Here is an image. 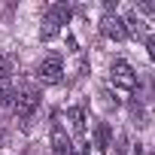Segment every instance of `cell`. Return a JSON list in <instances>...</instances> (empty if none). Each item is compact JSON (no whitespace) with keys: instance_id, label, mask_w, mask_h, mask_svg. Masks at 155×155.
<instances>
[{"instance_id":"30bf717a","label":"cell","mask_w":155,"mask_h":155,"mask_svg":"<svg viewBox=\"0 0 155 155\" xmlns=\"http://www.w3.org/2000/svg\"><path fill=\"white\" fill-rule=\"evenodd\" d=\"M12 91H15V82H12L9 70H0V97H6V94H12Z\"/></svg>"},{"instance_id":"2e32d148","label":"cell","mask_w":155,"mask_h":155,"mask_svg":"<svg viewBox=\"0 0 155 155\" xmlns=\"http://www.w3.org/2000/svg\"><path fill=\"white\" fill-rule=\"evenodd\" d=\"M6 143H9V134H6V131H0V146H6Z\"/></svg>"},{"instance_id":"7c38bea8","label":"cell","mask_w":155,"mask_h":155,"mask_svg":"<svg viewBox=\"0 0 155 155\" xmlns=\"http://www.w3.org/2000/svg\"><path fill=\"white\" fill-rule=\"evenodd\" d=\"M9 113H15V91L0 97V116H9Z\"/></svg>"},{"instance_id":"ba28073f","label":"cell","mask_w":155,"mask_h":155,"mask_svg":"<svg viewBox=\"0 0 155 155\" xmlns=\"http://www.w3.org/2000/svg\"><path fill=\"white\" fill-rule=\"evenodd\" d=\"M122 25H125V34H131V37H143V34H146V25L140 21V15H137L134 9L122 15Z\"/></svg>"},{"instance_id":"9c48e42d","label":"cell","mask_w":155,"mask_h":155,"mask_svg":"<svg viewBox=\"0 0 155 155\" xmlns=\"http://www.w3.org/2000/svg\"><path fill=\"white\" fill-rule=\"evenodd\" d=\"M67 119H70V128H73L76 134L85 131V110H82V107H70V110H67Z\"/></svg>"},{"instance_id":"8fae6325","label":"cell","mask_w":155,"mask_h":155,"mask_svg":"<svg viewBox=\"0 0 155 155\" xmlns=\"http://www.w3.org/2000/svg\"><path fill=\"white\" fill-rule=\"evenodd\" d=\"M58 31H61V28H58L52 18H43V28H40V37H43V40H55Z\"/></svg>"},{"instance_id":"9a60e30c","label":"cell","mask_w":155,"mask_h":155,"mask_svg":"<svg viewBox=\"0 0 155 155\" xmlns=\"http://www.w3.org/2000/svg\"><path fill=\"white\" fill-rule=\"evenodd\" d=\"M146 49H149V58L155 64V37H146Z\"/></svg>"},{"instance_id":"5bb4252c","label":"cell","mask_w":155,"mask_h":155,"mask_svg":"<svg viewBox=\"0 0 155 155\" xmlns=\"http://www.w3.org/2000/svg\"><path fill=\"white\" fill-rule=\"evenodd\" d=\"M70 155H88V143H85V140L73 143V152H70Z\"/></svg>"},{"instance_id":"4fadbf2b","label":"cell","mask_w":155,"mask_h":155,"mask_svg":"<svg viewBox=\"0 0 155 155\" xmlns=\"http://www.w3.org/2000/svg\"><path fill=\"white\" fill-rule=\"evenodd\" d=\"M134 12H146V15H155V3L152 0H143V3H137V9Z\"/></svg>"},{"instance_id":"52a82bcc","label":"cell","mask_w":155,"mask_h":155,"mask_svg":"<svg viewBox=\"0 0 155 155\" xmlns=\"http://www.w3.org/2000/svg\"><path fill=\"white\" fill-rule=\"evenodd\" d=\"M46 18H52V21L61 28V25H67V21L73 18V9H70V3H52L49 12H46Z\"/></svg>"},{"instance_id":"7a4b0ae2","label":"cell","mask_w":155,"mask_h":155,"mask_svg":"<svg viewBox=\"0 0 155 155\" xmlns=\"http://www.w3.org/2000/svg\"><path fill=\"white\" fill-rule=\"evenodd\" d=\"M110 82L119 88V91H134L137 88V73L128 61H113L110 67Z\"/></svg>"},{"instance_id":"8992f818","label":"cell","mask_w":155,"mask_h":155,"mask_svg":"<svg viewBox=\"0 0 155 155\" xmlns=\"http://www.w3.org/2000/svg\"><path fill=\"white\" fill-rule=\"evenodd\" d=\"M94 146L101 152H107L113 146V128H110V122H97L94 125Z\"/></svg>"},{"instance_id":"6da1fadb","label":"cell","mask_w":155,"mask_h":155,"mask_svg":"<svg viewBox=\"0 0 155 155\" xmlns=\"http://www.w3.org/2000/svg\"><path fill=\"white\" fill-rule=\"evenodd\" d=\"M37 79H40L43 85H58V82L64 79V61H61L58 52H49V55L40 61V67H37Z\"/></svg>"},{"instance_id":"e0dca14e","label":"cell","mask_w":155,"mask_h":155,"mask_svg":"<svg viewBox=\"0 0 155 155\" xmlns=\"http://www.w3.org/2000/svg\"><path fill=\"white\" fill-rule=\"evenodd\" d=\"M134 155H143V152H140V146H134Z\"/></svg>"},{"instance_id":"277c9868","label":"cell","mask_w":155,"mask_h":155,"mask_svg":"<svg viewBox=\"0 0 155 155\" xmlns=\"http://www.w3.org/2000/svg\"><path fill=\"white\" fill-rule=\"evenodd\" d=\"M101 34L107 37V40H125L128 34H125V25H122V18L116 15V12H104V18H101Z\"/></svg>"},{"instance_id":"5b68a950","label":"cell","mask_w":155,"mask_h":155,"mask_svg":"<svg viewBox=\"0 0 155 155\" xmlns=\"http://www.w3.org/2000/svg\"><path fill=\"white\" fill-rule=\"evenodd\" d=\"M52 152L55 155H70L73 152V143H70V137H67V131L61 125L52 128Z\"/></svg>"},{"instance_id":"3957f363","label":"cell","mask_w":155,"mask_h":155,"mask_svg":"<svg viewBox=\"0 0 155 155\" xmlns=\"http://www.w3.org/2000/svg\"><path fill=\"white\" fill-rule=\"evenodd\" d=\"M37 107H40V91H37V88H21V91H15V113H18L21 119H31Z\"/></svg>"}]
</instances>
